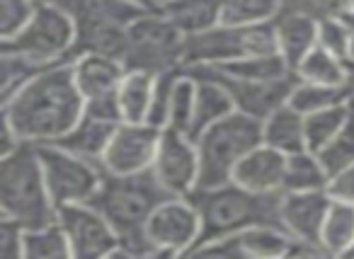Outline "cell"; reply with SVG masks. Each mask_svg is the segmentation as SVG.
<instances>
[{"label":"cell","instance_id":"1","mask_svg":"<svg viewBox=\"0 0 354 259\" xmlns=\"http://www.w3.org/2000/svg\"><path fill=\"white\" fill-rule=\"evenodd\" d=\"M3 107L8 122L22 141L56 143L85 114V97L73 75V61H61L41 68Z\"/></svg>","mask_w":354,"mask_h":259},{"label":"cell","instance_id":"2","mask_svg":"<svg viewBox=\"0 0 354 259\" xmlns=\"http://www.w3.org/2000/svg\"><path fill=\"white\" fill-rule=\"evenodd\" d=\"M284 194V191H281ZM281 194H255L238 182H226L218 186H199L189 194L202 218V235L197 252L202 244L216 242L233 233H241L252 225H281Z\"/></svg>","mask_w":354,"mask_h":259},{"label":"cell","instance_id":"3","mask_svg":"<svg viewBox=\"0 0 354 259\" xmlns=\"http://www.w3.org/2000/svg\"><path fill=\"white\" fill-rule=\"evenodd\" d=\"M56 213L37 143H22L10 155H0V215L30 230L56 220Z\"/></svg>","mask_w":354,"mask_h":259},{"label":"cell","instance_id":"4","mask_svg":"<svg viewBox=\"0 0 354 259\" xmlns=\"http://www.w3.org/2000/svg\"><path fill=\"white\" fill-rule=\"evenodd\" d=\"M194 143L199 153V186L226 184L233 180L238 162L262 143V122L233 112L204 128Z\"/></svg>","mask_w":354,"mask_h":259},{"label":"cell","instance_id":"5","mask_svg":"<svg viewBox=\"0 0 354 259\" xmlns=\"http://www.w3.org/2000/svg\"><path fill=\"white\" fill-rule=\"evenodd\" d=\"M170 196L172 194L158 182L153 170H143L136 175L104 172L102 184L90 204L112 223L117 235H122L129 230L146 228L153 211Z\"/></svg>","mask_w":354,"mask_h":259},{"label":"cell","instance_id":"6","mask_svg":"<svg viewBox=\"0 0 354 259\" xmlns=\"http://www.w3.org/2000/svg\"><path fill=\"white\" fill-rule=\"evenodd\" d=\"M185 39L187 37L158 8L146 10L127 30V70H146L160 75L165 70L185 68Z\"/></svg>","mask_w":354,"mask_h":259},{"label":"cell","instance_id":"7","mask_svg":"<svg viewBox=\"0 0 354 259\" xmlns=\"http://www.w3.org/2000/svg\"><path fill=\"white\" fill-rule=\"evenodd\" d=\"M279 54L274 22L216 25L185 39V66H221L248 56Z\"/></svg>","mask_w":354,"mask_h":259},{"label":"cell","instance_id":"8","mask_svg":"<svg viewBox=\"0 0 354 259\" xmlns=\"http://www.w3.org/2000/svg\"><path fill=\"white\" fill-rule=\"evenodd\" d=\"M75 20L68 10L44 0L37 3V10L27 27L12 39H0V51H15L41 66L73 61L75 56Z\"/></svg>","mask_w":354,"mask_h":259},{"label":"cell","instance_id":"9","mask_svg":"<svg viewBox=\"0 0 354 259\" xmlns=\"http://www.w3.org/2000/svg\"><path fill=\"white\" fill-rule=\"evenodd\" d=\"M37 151H39L44 180L56 209L93 201L104 177V167L100 162L85 160V157L61 148L59 143H39Z\"/></svg>","mask_w":354,"mask_h":259},{"label":"cell","instance_id":"10","mask_svg":"<svg viewBox=\"0 0 354 259\" xmlns=\"http://www.w3.org/2000/svg\"><path fill=\"white\" fill-rule=\"evenodd\" d=\"M160 257H187L199 242L202 218L189 196L165 199L146 223Z\"/></svg>","mask_w":354,"mask_h":259},{"label":"cell","instance_id":"11","mask_svg":"<svg viewBox=\"0 0 354 259\" xmlns=\"http://www.w3.org/2000/svg\"><path fill=\"white\" fill-rule=\"evenodd\" d=\"M187 70L199 75H209V78L218 80L223 88L231 93L236 112H243L248 117H255L260 122H265L272 112H277L279 107L289 104V97L294 93L299 75L289 73L284 78L277 80H238L231 75L221 73L216 66H185Z\"/></svg>","mask_w":354,"mask_h":259},{"label":"cell","instance_id":"12","mask_svg":"<svg viewBox=\"0 0 354 259\" xmlns=\"http://www.w3.org/2000/svg\"><path fill=\"white\" fill-rule=\"evenodd\" d=\"M56 220L64 228L75 259H104L114 257L119 247V235L107 218L90 201L61 206Z\"/></svg>","mask_w":354,"mask_h":259},{"label":"cell","instance_id":"13","mask_svg":"<svg viewBox=\"0 0 354 259\" xmlns=\"http://www.w3.org/2000/svg\"><path fill=\"white\" fill-rule=\"evenodd\" d=\"M151 170L172 196H189L199 186V153L194 138L165 126Z\"/></svg>","mask_w":354,"mask_h":259},{"label":"cell","instance_id":"14","mask_svg":"<svg viewBox=\"0 0 354 259\" xmlns=\"http://www.w3.org/2000/svg\"><path fill=\"white\" fill-rule=\"evenodd\" d=\"M162 128L148 122H122L109 141L102 157L104 172L112 175H136V172L151 170L156 148L160 141Z\"/></svg>","mask_w":354,"mask_h":259},{"label":"cell","instance_id":"15","mask_svg":"<svg viewBox=\"0 0 354 259\" xmlns=\"http://www.w3.org/2000/svg\"><path fill=\"white\" fill-rule=\"evenodd\" d=\"M294 242L284 228L277 225H252L241 233H233L216 242L202 244L194 254H207V257H260V259H277L286 257Z\"/></svg>","mask_w":354,"mask_h":259},{"label":"cell","instance_id":"16","mask_svg":"<svg viewBox=\"0 0 354 259\" xmlns=\"http://www.w3.org/2000/svg\"><path fill=\"white\" fill-rule=\"evenodd\" d=\"M328 189L284 191L281 194V225L294 240L313 242L320 247L323 223L330 209Z\"/></svg>","mask_w":354,"mask_h":259},{"label":"cell","instance_id":"17","mask_svg":"<svg viewBox=\"0 0 354 259\" xmlns=\"http://www.w3.org/2000/svg\"><path fill=\"white\" fill-rule=\"evenodd\" d=\"M286 160L289 155L267 143H260L255 151H250L238 162L233 182L255 194H281L286 180Z\"/></svg>","mask_w":354,"mask_h":259},{"label":"cell","instance_id":"18","mask_svg":"<svg viewBox=\"0 0 354 259\" xmlns=\"http://www.w3.org/2000/svg\"><path fill=\"white\" fill-rule=\"evenodd\" d=\"M73 75L85 99L114 95L127 75V66L119 59L102 54H78L73 59Z\"/></svg>","mask_w":354,"mask_h":259},{"label":"cell","instance_id":"19","mask_svg":"<svg viewBox=\"0 0 354 259\" xmlns=\"http://www.w3.org/2000/svg\"><path fill=\"white\" fill-rule=\"evenodd\" d=\"M277 49L284 56L291 70L304 61V56L318 44V20L296 12H281L274 17Z\"/></svg>","mask_w":354,"mask_h":259},{"label":"cell","instance_id":"20","mask_svg":"<svg viewBox=\"0 0 354 259\" xmlns=\"http://www.w3.org/2000/svg\"><path fill=\"white\" fill-rule=\"evenodd\" d=\"M117 126L119 124H114V122H104V119L83 114L80 122L75 124L66 136H61L56 143H59L61 148H66V151L85 157V160H93L102 165L104 151H107Z\"/></svg>","mask_w":354,"mask_h":259},{"label":"cell","instance_id":"21","mask_svg":"<svg viewBox=\"0 0 354 259\" xmlns=\"http://www.w3.org/2000/svg\"><path fill=\"white\" fill-rule=\"evenodd\" d=\"M262 143L277 148L284 155L308 151L306 146V119L291 104H284L262 122Z\"/></svg>","mask_w":354,"mask_h":259},{"label":"cell","instance_id":"22","mask_svg":"<svg viewBox=\"0 0 354 259\" xmlns=\"http://www.w3.org/2000/svg\"><path fill=\"white\" fill-rule=\"evenodd\" d=\"M192 73V70H189ZM197 78V102H194V122L189 136L197 138L204 128H209L212 124L221 122L223 117L236 112L233 97L218 80L209 78V75L192 73Z\"/></svg>","mask_w":354,"mask_h":259},{"label":"cell","instance_id":"23","mask_svg":"<svg viewBox=\"0 0 354 259\" xmlns=\"http://www.w3.org/2000/svg\"><path fill=\"white\" fill-rule=\"evenodd\" d=\"M299 80L306 83H318V85H333V88H352V70H349V61L335 56L323 44H315L308 54L304 56L294 70Z\"/></svg>","mask_w":354,"mask_h":259},{"label":"cell","instance_id":"24","mask_svg":"<svg viewBox=\"0 0 354 259\" xmlns=\"http://www.w3.org/2000/svg\"><path fill=\"white\" fill-rule=\"evenodd\" d=\"M221 3L223 0H172L160 6V10L185 37H189L221 25Z\"/></svg>","mask_w":354,"mask_h":259},{"label":"cell","instance_id":"25","mask_svg":"<svg viewBox=\"0 0 354 259\" xmlns=\"http://www.w3.org/2000/svg\"><path fill=\"white\" fill-rule=\"evenodd\" d=\"M320 247L325 257H347L354 247V206L347 201H330L328 215L323 223Z\"/></svg>","mask_w":354,"mask_h":259},{"label":"cell","instance_id":"26","mask_svg":"<svg viewBox=\"0 0 354 259\" xmlns=\"http://www.w3.org/2000/svg\"><path fill=\"white\" fill-rule=\"evenodd\" d=\"M153 88H156V75L146 70H127L117 90L119 109H122L124 122H146L148 109H151Z\"/></svg>","mask_w":354,"mask_h":259},{"label":"cell","instance_id":"27","mask_svg":"<svg viewBox=\"0 0 354 259\" xmlns=\"http://www.w3.org/2000/svg\"><path fill=\"white\" fill-rule=\"evenodd\" d=\"M330 175L320 162L318 153L301 151L289 155L286 160V180L284 191H313V189H328Z\"/></svg>","mask_w":354,"mask_h":259},{"label":"cell","instance_id":"28","mask_svg":"<svg viewBox=\"0 0 354 259\" xmlns=\"http://www.w3.org/2000/svg\"><path fill=\"white\" fill-rule=\"evenodd\" d=\"M73 249L59 220L25 230V259H68Z\"/></svg>","mask_w":354,"mask_h":259},{"label":"cell","instance_id":"29","mask_svg":"<svg viewBox=\"0 0 354 259\" xmlns=\"http://www.w3.org/2000/svg\"><path fill=\"white\" fill-rule=\"evenodd\" d=\"M352 117V99L335 107L320 109V112L306 114V146L308 151L318 153L320 148H325L335 138V133L347 124V119Z\"/></svg>","mask_w":354,"mask_h":259},{"label":"cell","instance_id":"30","mask_svg":"<svg viewBox=\"0 0 354 259\" xmlns=\"http://www.w3.org/2000/svg\"><path fill=\"white\" fill-rule=\"evenodd\" d=\"M221 73L231 75L238 80H277L284 75L294 73L281 54H262V56H248L231 64L216 66Z\"/></svg>","mask_w":354,"mask_h":259},{"label":"cell","instance_id":"31","mask_svg":"<svg viewBox=\"0 0 354 259\" xmlns=\"http://www.w3.org/2000/svg\"><path fill=\"white\" fill-rule=\"evenodd\" d=\"M352 99V88H333V85H318V83H306V80H299L289 97V104L306 114L320 112V109L335 107V104H342Z\"/></svg>","mask_w":354,"mask_h":259},{"label":"cell","instance_id":"32","mask_svg":"<svg viewBox=\"0 0 354 259\" xmlns=\"http://www.w3.org/2000/svg\"><path fill=\"white\" fill-rule=\"evenodd\" d=\"M194 102H197V78H194L187 68H183L175 80V90H172L167 126L189 136L192 122H194Z\"/></svg>","mask_w":354,"mask_h":259},{"label":"cell","instance_id":"33","mask_svg":"<svg viewBox=\"0 0 354 259\" xmlns=\"http://www.w3.org/2000/svg\"><path fill=\"white\" fill-rule=\"evenodd\" d=\"M46 66L15 51H0V104L17 95Z\"/></svg>","mask_w":354,"mask_h":259},{"label":"cell","instance_id":"34","mask_svg":"<svg viewBox=\"0 0 354 259\" xmlns=\"http://www.w3.org/2000/svg\"><path fill=\"white\" fill-rule=\"evenodd\" d=\"M279 10V0H223L221 22L223 25H265V22H274Z\"/></svg>","mask_w":354,"mask_h":259},{"label":"cell","instance_id":"35","mask_svg":"<svg viewBox=\"0 0 354 259\" xmlns=\"http://www.w3.org/2000/svg\"><path fill=\"white\" fill-rule=\"evenodd\" d=\"M318 157L330 177L354 165V104H352V117H349L347 124L335 133V138L328 146L320 148Z\"/></svg>","mask_w":354,"mask_h":259},{"label":"cell","instance_id":"36","mask_svg":"<svg viewBox=\"0 0 354 259\" xmlns=\"http://www.w3.org/2000/svg\"><path fill=\"white\" fill-rule=\"evenodd\" d=\"M318 44H323L335 56L349 61L352 56V30L339 15L318 22Z\"/></svg>","mask_w":354,"mask_h":259},{"label":"cell","instance_id":"37","mask_svg":"<svg viewBox=\"0 0 354 259\" xmlns=\"http://www.w3.org/2000/svg\"><path fill=\"white\" fill-rule=\"evenodd\" d=\"M37 10V0H0V39L20 35Z\"/></svg>","mask_w":354,"mask_h":259},{"label":"cell","instance_id":"38","mask_svg":"<svg viewBox=\"0 0 354 259\" xmlns=\"http://www.w3.org/2000/svg\"><path fill=\"white\" fill-rule=\"evenodd\" d=\"M183 68L175 70H165V73L156 75V88H153V97H151V109H148V124L158 128L167 126V112H170V102H172V90H175V80L180 75Z\"/></svg>","mask_w":354,"mask_h":259},{"label":"cell","instance_id":"39","mask_svg":"<svg viewBox=\"0 0 354 259\" xmlns=\"http://www.w3.org/2000/svg\"><path fill=\"white\" fill-rule=\"evenodd\" d=\"M281 12H296V15L313 17V20H328L347 10L349 0H279Z\"/></svg>","mask_w":354,"mask_h":259},{"label":"cell","instance_id":"40","mask_svg":"<svg viewBox=\"0 0 354 259\" xmlns=\"http://www.w3.org/2000/svg\"><path fill=\"white\" fill-rule=\"evenodd\" d=\"M0 259H25V228L0 215Z\"/></svg>","mask_w":354,"mask_h":259},{"label":"cell","instance_id":"41","mask_svg":"<svg viewBox=\"0 0 354 259\" xmlns=\"http://www.w3.org/2000/svg\"><path fill=\"white\" fill-rule=\"evenodd\" d=\"M328 194H330V199L347 201V204L354 206V165L330 177Z\"/></svg>","mask_w":354,"mask_h":259},{"label":"cell","instance_id":"42","mask_svg":"<svg viewBox=\"0 0 354 259\" xmlns=\"http://www.w3.org/2000/svg\"><path fill=\"white\" fill-rule=\"evenodd\" d=\"M131 3H136V6H143L148 8V10H158V6L153 3V0H131Z\"/></svg>","mask_w":354,"mask_h":259},{"label":"cell","instance_id":"43","mask_svg":"<svg viewBox=\"0 0 354 259\" xmlns=\"http://www.w3.org/2000/svg\"><path fill=\"white\" fill-rule=\"evenodd\" d=\"M153 3H156V6L160 8V6H165V3H172V0H153Z\"/></svg>","mask_w":354,"mask_h":259},{"label":"cell","instance_id":"44","mask_svg":"<svg viewBox=\"0 0 354 259\" xmlns=\"http://www.w3.org/2000/svg\"><path fill=\"white\" fill-rule=\"evenodd\" d=\"M349 70H352V75H354V61H349Z\"/></svg>","mask_w":354,"mask_h":259},{"label":"cell","instance_id":"45","mask_svg":"<svg viewBox=\"0 0 354 259\" xmlns=\"http://www.w3.org/2000/svg\"><path fill=\"white\" fill-rule=\"evenodd\" d=\"M347 257H349V259H354V247L349 249V254H347Z\"/></svg>","mask_w":354,"mask_h":259},{"label":"cell","instance_id":"46","mask_svg":"<svg viewBox=\"0 0 354 259\" xmlns=\"http://www.w3.org/2000/svg\"><path fill=\"white\" fill-rule=\"evenodd\" d=\"M347 8H352V10H354V0H349V6Z\"/></svg>","mask_w":354,"mask_h":259},{"label":"cell","instance_id":"47","mask_svg":"<svg viewBox=\"0 0 354 259\" xmlns=\"http://www.w3.org/2000/svg\"><path fill=\"white\" fill-rule=\"evenodd\" d=\"M352 102H354V80H352Z\"/></svg>","mask_w":354,"mask_h":259},{"label":"cell","instance_id":"48","mask_svg":"<svg viewBox=\"0 0 354 259\" xmlns=\"http://www.w3.org/2000/svg\"><path fill=\"white\" fill-rule=\"evenodd\" d=\"M37 3H44V0H37Z\"/></svg>","mask_w":354,"mask_h":259},{"label":"cell","instance_id":"49","mask_svg":"<svg viewBox=\"0 0 354 259\" xmlns=\"http://www.w3.org/2000/svg\"><path fill=\"white\" fill-rule=\"evenodd\" d=\"M352 104H354V102H352Z\"/></svg>","mask_w":354,"mask_h":259}]
</instances>
